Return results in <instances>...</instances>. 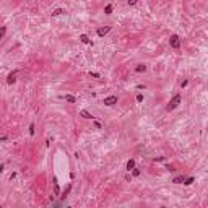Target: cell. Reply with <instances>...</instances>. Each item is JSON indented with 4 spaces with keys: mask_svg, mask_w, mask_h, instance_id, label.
<instances>
[{
    "mask_svg": "<svg viewBox=\"0 0 208 208\" xmlns=\"http://www.w3.org/2000/svg\"><path fill=\"white\" fill-rule=\"evenodd\" d=\"M181 102H182V96H181V94H176V96H172V99L169 101V104H167V107H166V109L171 112V111H174L176 107H177L179 104H181Z\"/></svg>",
    "mask_w": 208,
    "mask_h": 208,
    "instance_id": "cell-1",
    "label": "cell"
},
{
    "mask_svg": "<svg viewBox=\"0 0 208 208\" xmlns=\"http://www.w3.org/2000/svg\"><path fill=\"white\" fill-rule=\"evenodd\" d=\"M169 46L172 49H179V47H181V38H179L177 34H172V36L169 38Z\"/></svg>",
    "mask_w": 208,
    "mask_h": 208,
    "instance_id": "cell-2",
    "label": "cell"
},
{
    "mask_svg": "<svg viewBox=\"0 0 208 208\" xmlns=\"http://www.w3.org/2000/svg\"><path fill=\"white\" fill-rule=\"evenodd\" d=\"M114 104H117V96L116 94L104 98V106H114Z\"/></svg>",
    "mask_w": 208,
    "mask_h": 208,
    "instance_id": "cell-3",
    "label": "cell"
},
{
    "mask_svg": "<svg viewBox=\"0 0 208 208\" xmlns=\"http://www.w3.org/2000/svg\"><path fill=\"white\" fill-rule=\"evenodd\" d=\"M111 31V26H104V28H98L96 29V34H98L99 38H102V36H106L107 33Z\"/></svg>",
    "mask_w": 208,
    "mask_h": 208,
    "instance_id": "cell-4",
    "label": "cell"
},
{
    "mask_svg": "<svg viewBox=\"0 0 208 208\" xmlns=\"http://www.w3.org/2000/svg\"><path fill=\"white\" fill-rule=\"evenodd\" d=\"M80 116H81L83 117V119H94V116H93V114L91 112H88V111H86V109H83V111H80Z\"/></svg>",
    "mask_w": 208,
    "mask_h": 208,
    "instance_id": "cell-5",
    "label": "cell"
},
{
    "mask_svg": "<svg viewBox=\"0 0 208 208\" xmlns=\"http://www.w3.org/2000/svg\"><path fill=\"white\" fill-rule=\"evenodd\" d=\"M15 81H16V72H11L10 75L7 76V83H8V85H13Z\"/></svg>",
    "mask_w": 208,
    "mask_h": 208,
    "instance_id": "cell-6",
    "label": "cell"
},
{
    "mask_svg": "<svg viewBox=\"0 0 208 208\" xmlns=\"http://www.w3.org/2000/svg\"><path fill=\"white\" fill-rule=\"evenodd\" d=\"M135 72H138V73H145V72H146V65H145V64H138V65L135 67Z\"/></svg>",
    "mask_w": 208,
    "mask_h": 208,
    "instance_id": "cell-7",
    "label": "cell"
},
{
    "mask_svg": "<svg viewBox=\"0 0 208 208\" xmlns=\"http://www.w3.org/2000/svg\"><path fill=\"white\" fill-rule=\"evenodd\" d=\"M80 41H81L83 44H93V42H91V39H89L88 36H86V34H81V36H80Z\"/></svg>",
    "mask_w": 208,
    "mask_h": 208,
    "instance_id": "cell-8",
    "label": "cell"
},
{
    "mask_svg": "<svg viewBox=\"0 0 208 208\" xmlns=\"http://www.w3.org/2000/svg\"><path fill=\"white\" fill-rule=\"evenodd\" d=\"M52 182H54V194H55V195H60V187H59L57 179L54 177V181H52Z\"/></svg>",
    "mask_w": 208,
    "mask_h": 208,
    "instance_id": "cell-9",
    "label": "cell"
},
{
    "mask_svg": "<svg viewBox=\"0 0 208 208\" xmlns=\"http://www.w3.org/2000/svg\"><path fill=\"white\" fill-rule=\"evenodd\" d=\"M125 167H127V171L130 172V171L135 167V159H129V161H127V166H125Z\"/></svg>",
    "mask_w": 208,
    "mask_h": 208,
    "instance_id": "cell-10",
    "label": "cell"
},
{
    "mask_svg": "<svg viewBox=\"0 0 208 208\" xmlns=\"http://www.w3.org/2000/svg\"><path fill=\"white\" fill-rule=\"evenodd\" d=\"M65 101H68V102H73V104H75V102L78 101V99H76L75 96H72V94H65Z\"/></svg>",
    "mask_w": 208,
    "mask_h": 208,
    "instance_id": "cell-11",
    "label": "cell"
},
{
    "mask_svg": "<svg viewBox=\"0 0 208 208\" xmlns=\"http://www.w3.org/2000/svg\"><path fill=\"white\" fill-rule=\"evenodd\" d=\"M184 181H185V177H184V176H177V177H174V179H172V182H174V184H182Z\"/></svg>",
    "mask_w": 208,
    "mask_h": 208,
    "instance_id": "cell-12",
    "label": "cell"
},
{
    "mask_svg": "<svg viewBox=\"0 0 208 208\" xmlns=\"http://www.w3.org/2000/svg\"><path fill=\"white\" fill-rule=\"evenodd\" d=\"M62 13H65L64 8H55V10L52 11V16H59V15H62Z\"/></svg>",
    "mask_w": 208,
    "mask_h": 208,
    "instance_id": "cell-13",
    "label": "cell"
},
{
    "mask_svg": "<svg viewBox=\"0 0 208 208\" xmlns=\"http://www.w3.org/2000/svg\"><path fill=\"white\" fill-rule=\"evenodd\" d=\"M5 34H7V28H5V26H2V28H0V41H2V39L5 38Z\"/></svg>",
    "mask_w": 208,
    "mask_h": 208,
    "instance_id": "cell-14",
    "label": "cell"
},
{
    "mask_svg": "<svg viewBox=\"0 0 208 208\" xmlns=\"http://www.w3.org/2000/svg\"><path fill=\"white\" fill-rule=\"evenodd\" d=\"M112 3H109V5H106V8H104V13H107V15H111L112 13Z\"/></svg>",
    "mask_w": 208,
    "mask_h": 208,
    "instance_id": "cell-15",
    "label": "cell"
},
{
    "mask_svg": "<svg viewBox=\"0 0 208 208\" xmlns=\"http://www.w3.org/2000/svg\"><path fill=\"white\" fill-rule=\"evenodd\" d=\"M93 124H94V127L98 130H101L102 129V122H99V120H96V119H93Z\"/></svg>",
    "mask_w": 208,
    "mask_h": 208,
    "instance_id": "cell-16",
    "label": "cell"
},
{
    "mask_svg": "<svg viewBox=\"0 0 208 208\" xmlns=\"http://www.w3.org/2000/svg\"><path fill=\"white\" fill-rule=\"evenodd\" d=\"M194 182H195V179H194V177H185L184 184H185V185H190V184H194Z\"/></svg>",
    "mask_w": 208,
    "mask_h": 208,
    "instance_id": "cell-17",
    "label": "cell"
},
{
    "mask_svg": "<svg viewBox=\"0 0 208 208\" xmlns=\"http://www.w3.org/2000/svg\"><path fill=\"white\" fill-rule=\"evenodd\" d=\"M132 176H140V169L133 167V169H132Z\"/></svg>",
    "mask_w": 208,
    "mask_h": 208,
    "instance_id": "cell-18",
    "label": "cell"
},
{
    "mask_svg": "<svg viewBox=\"0 0 208 208\" xmlns=\"http://www.w3.org/2000/svg\"><path fill=\"white\" fill-rule=\"evenodd\" d=\"M89 76H93V78H99L101 75H99L98 72H89Z\"/></svg>",
    "mask_w": 208,
    "mask_h": 208,
    "instance_id": "cell-19",
    "label": "cell"
},
{
    "mask_svg": "<svg viewBox=\"0 0 208 208\" xmlns=\"http://www.w3.org/2000/svg\"><path fill=\"white\" fill-rule=\"evenodd\" d=\"M29 135H34V124L29 125Z\"/></svg>",
    "mask_w": 208,
    "mask_h": 208,
    "instance_id": "cell-20",
    "label": "cell"
},
{
    "mask_svg": "<svg viewBox=\"0 0 208 208\" xmlns=\"http://www.w3.org/2000/svg\"><path fill=\"white\" fill-rule=\"evenodd\" d=\"M137 101H138V102L143 101V94H141V93H140V94H137Z\"/></svg>",
    "mask_w": 208,
    "mask_h": 208,
    "instance_id": "cell-21",
    "label": "cell"
},
{
    "mask_svg": "<svg viewBox=\"0 0 208 208\" xmlns=\"http://www.w3.org/2000/svg\"><path fill=\"white\" fill-rule=\"evenodd\" d=\"M187 85H189V81H187V80H184V81L181 83V88H185V86H187Z\"/></svg>",
    "mask_w": 208,
    "mask_h": 208,
    "instance_id": "cell-22",
    "label": "cell"
},
{
    "mask_svg": "<svg viewBox=\"0 0 208 208\" xmlns=\"http://www.w3.org/2000/svg\"><path fill=\"white\" fill-rule=\"evenodd\" d=\"M137 3V0H129V2H127V5H135Z\"/></svg>",
    "mask_w": 208,
    "mask_h": 208,
    "instance_id": "cell-23",
    "label": "cell"
},
{
    "mask_svg": "<svg viewBox=\"0 0 208 208\" xmlns=\"http://www.w3.org/2000/svg\"><path fill=\"white\" fill-rule=\"evenodd\" d=\"M54 208H60V207H54Z\"/></svg>",
    "mask_w": 208,
    "mask_h": 208,
    "instance_id": "cell-24",
    "label": "cell"
},
{
    "mask_svg": "<svg viewBox=\"0 0 208 208\" xmlns=\"http://www.w3.org/2000/svg\"><path fill=\"white\" fill-rule=\"evenodd\" d=\"M161 208H166V207H161Z\"/></svg>",
    "mask_w": 208,
    "mask_h": 208,
    "instance_id": "cell-25",
    "label": "cell"
},
{
    "mask_svg": "<svg viewBox=\"0 0 208 208\" xmlns=\"http://www.w3.org/2000/svg\"><path fill=\"white\" fill-rule=\"evenodd\" d=\"M67 208H72V207H67Z\"/></svg>",
    "mask_w": 208,
    "mask_h": 208,
    "instance_id": "cell-26",
    "label": "cell"
}]
</instances>
